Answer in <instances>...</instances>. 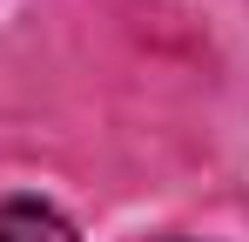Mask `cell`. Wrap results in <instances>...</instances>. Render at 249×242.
<instances>
[{
  "instance_id": "1",
  "label": "cell",
  "mask_w": 249,
  "mask_h": 242,
  "mask_svg": "<svg viewBox=\"0 0 249 242\" xmlns=\"http://www.w3.org/2000/svg\"><path fill=\"white\" fill-rule=\"evenodd\" d=\"M0 242H74L68 236V222L41 208V202H7L0 208Z\"/></svg>"
}]
</instances>
